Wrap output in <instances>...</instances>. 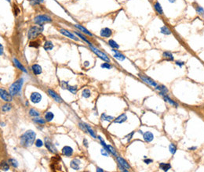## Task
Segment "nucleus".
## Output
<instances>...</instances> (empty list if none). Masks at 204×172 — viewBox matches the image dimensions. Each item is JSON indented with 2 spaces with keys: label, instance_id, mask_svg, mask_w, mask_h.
Wrapping results in <instances>:
<instances>
[{
  "label": "nucleus",
  "instance_id": "nucleus-1",
  "mask_svg": "<svg viewBox=\"0 0 204 172\" xmlns=\"http://www.w3.org/2000/svg\"><path fill=\"white\" fill-rule=\"evenodd\" d=\"M35 137H36V135L33 131L29 130L26 131L20 137V145L25 148L32 146L35 142Z\"/></svg>",
  "mask_w": 204,
  "mask_h": 172
},
{
  "label": "nucleus",
  "instance_id": "nucleus-2",
  "mask_svg": "<svg viewBox=\"0 0 204 172\" xmlns=\"http://www.w3.org/2000/svg\"><path fill=\"white\" fill-rule=\"evenodd\" d=\"M23 85H24V79L23 78H20L17 81H16L14 83H13L10 87V90H9L10 94L13 96V95H15L16 94H17L18 92H20Z\"/></svg>",
  "mask_w": 204,
  "mask_h": 172
},
{
  "label": "nucleus",
  "instance_id": "nucleus-3",
  "mask_svg": "<svg viewBox=\"0 0 204 172\" xmlns=\"http://www.w3.org/2000/svg\"><path fill=\"white\" fill-rule=\"evenodd\" d=\"M40 27H38V26H33L32 27L29 31H28V39H33L35 38H36L39 34H40L42 31H43V27L41 28V26H43V25H39Z\"/></svg>",
  "mask_w": 204,
  "mask_h": 172
},
{
  "label": "nucleus",
  "instance_id": "nucleus-4",
  "mask_svg": "<svg viewBox=\"0 0 204 172\" xmlns=\"http://www.w3.org/2000/svg\"><path fill=\"white\" fill-rule=\"evenodd\" d=\"M51 21H52L51 17L46 14L38 15L34 18L35 24H36L38 25H43L44 23H49V22H51Z\"/></svg>",
  "mask_w": 204,
  "mask_h": 172
},
{
  "label": "nucleus",
  "instance_id": "nucleus-5",
  "mask_svg": "<svg viewBox=\"0 0 204 172\" xmlns=\"http://www.w3.org/2000/svg\"><path fill=\"white\" fill-rule=\"evenodd\" d=\"M90 46V49L94 52V53L99 57L100 59H101V60H103L104 61H105V62H110V58L109 57L106 55L104 52H101V50H99L98 48H97L96 47H94V46H93L92 45H90V46Z\"/></svg>",
  "mask_w": 204,
  "mask_h": 172
},
{
  "label": "nucleus",
  "instance_id": "nucleus-6",
  "mask_svg": "<svg viewBox=\"0 0 204 172\" xmlns=\"http://www.w3.org/2000/svg\"><path fill=\"white\" fill-rule=\"evenodd\" d=\"M98 139L100 140L101 145L104 147V149H105L106 151H108V152L109 153V154H112V155L115 156L116 157L118 156V155H117V152H116V149H115V148H113L111 145H107V144H106L105 142H104V141L103 139H102V138L101 137V136H98Z\"/></svg>",
  "mask_w": 204,
  "mask_h": 172
},
{
  "label": "nucleus",
  "instance_id": "nucleus-7",
  "mask_svg": "<svg viewBox=\"0 0 204 172\" xmlns=\"http://www.w3.org/2000/svg\"><path fill=\"white\" fill-rule=\"evenodd\" d=\"M138 77L142 80L144 83H146L147 85H150V86H152V87H154V88H156L157 85H158V84L154 80H152V78H148V76H145L144 74H138Z\"/></svg>",
  "mask_w": 204,
  "mask_h": 172
},
{
  "label": "nucleus",
  "instance_id": "nucleus-8",
  "mask_svg": "<svg viewBox=\"0 0 204 172\" xmlns=\"http://www.w3.org/2000/svg\"><path fill=\"white\" fill-rule=\"evenodd\" d=\"M45 145H46V147L47 148V149L50 153H57V149L55 147V145L53 144V142H51L50 139H49L48 138H46L45 139Z\"/></svg>",
  "mask_w": 204,
  "mask_h": 172
},
{
  "label": "nucleus",
  "instance_id": "nucleus-9",
  "mask_svg": "<svg viewBox=\"0 0 204 172\" xmlns=\"http://www.w3.org/2000/svg\"><path fill=\"white\" fill-rule=\"evenodd\" d=\"M0 95H1L2 99L6 101V102H10V101H12V95L10 94V92H7L5 89H0Z\"/></svg>",
  "mask_w": 204,
  "mask_h": 172
},
{
  "label": "nucleus",
  "instance_id": "nucleus-10",
  "mask_svg": "<svg viewBox=\"0 0 204 172\" xmlns=\"http://www.w3.org/2000/svg\"><path fill=\"white\" fill-rule=\"evenodd\" d=\"M59 31H60L61 34H62L63 35H64V36L68 37V38H69L71 39H72V40H75V41H79V39L76 36H75L74 34L71 33L69 31H68V30H65V29L61 28V29H60Z\"/></svg>",
  "mask_w": 204,
  "mask_h": 172
},
{
  "label": "nucleus",
  "instance_id": "nucleus-11",
  "mask_svg": "<svg viewBox=\"0 0 204 172\" xmlns=\"http://www.w3.org/2000/svg\"><path fill=\"white\" fill-rule=\"evenodd\" d=\"M30 99L33 103H39L42 99V95L39 92H32L31 94Z\"/></svg>",
  "mask_w": 204,
  "mask_h": 172
},
{
  "label": "nucleus",
  "instance_id": "nucleus-12",
  "mask_svg": "<svg viewBox=\"0 0 204 172\" xmlns=\"http://www.w3.org/2000/svg\"><path fill=\"white\" fill-rule=\"evenodd\" d=\"M48 93H49V95H50L52 97L53 99H54V101H56L57 103H61L63 102V100H62V99L60 97V95L58 94H57L54 91H53L51 89H48Z\"/></svg>",
  "mask_w": 204,
  "mask_h": 172
},
{
  "label": "nucleus",
  "instance_id": "nucleus-13",
  "mask_svg": "<svg viewBox=\"0 0 204 172\" xmlns=\"http://www.w3.org/2000/svg\"><path fill=\"white\" fill-rule=\"evenodd\" d=\"M100 34L102 38H110L112 34V31L111 29L108 28H104L103 29H101Z\"/></svg>",
  "mask_w": 204,
  "mask_h": 172
},
{
  "label": "nucleus",
  "instance_id": "nucleus-14",
  "mask_svg": "<svg viewBox=\"0 0 204 172\" xmlns=\"http://www.w3.org/2000/svg\"><path fill=\"white\" fill-rule=\"evenodd\" d=\"M156 90L159 91V95H162V96H163L164 95H166L168 93V92H169V90H168L167 88L165 85H157L156 87Z\"/></svg>",
  "mask_w": 204,
  "mask_h": 172
},
{
  "label": "nucleus",
  "instance_id": "nucleus-15",
  "mask_svg": "<svg viewBox=\"0 0 204 172\" xmlns=\"http://www.w3.org/2000/svg\"><path fill=\"white\" fill-rule=\"evenodd\" d=\"M61 153L63 154L64 156H71L72 155L73 153V149L70 146H64L63 149H62L61 150Z\"/></svg>",
  "mask_w": 204,
  "mask_h": 172
},
{
  "label": "nucleus",
  "instance_id": "nucleus-16",
  "mask_svg": "<svg viewBox=\"0 0 204 172\" xmlns=\"http://www.w3.org/2000/svg\"><path fill=\"white\" fill-rule=\"evenodd\" d=\"M143 139L146 142H151L154 139V135L151 131H146L143 133Z\"/></svg>",
  "mask_w": 204,
  "mask_h": 172
},
{
  "label": "nucleus",
  "instance_id": "nucleus-17",
  "mask_svg": "<svg viewBox=\"0 0 204 172\" xmlns=\"http://www.w3.org/2000/svg\"><path fill=\"white\" fill-rule=\"evenodd\" d=\"M127 120V116L126 113H122L121 115H119L118 117H116L114 120V123H117V124H122Z\"/></svg>",
  "mask_w": 204,
  "mask_h": 172
},
{
  "label": "nucleus",
  "instance_id": "nucleus-18",
  "mask_svg": "<svg viewBox=\"0 0 204 172\" xmlns=\"http://www.w3.org/2000/svg\"><path fill=\"white\" fill-rule=\"evenodd\" d=\"M163 99H164V101H165V102H167L168 103H170L171 106H173V107H178V104H177V103H176L174 100H173L167 94L166 95H164L163 96Z\"/></svg>",
  "mask_w": 204,
  "mask_h": 172
},
{
  "label": "nucleus",
  "instance_id": "nucleus-19",
  "mask_svg": "<svg viewBox=\"0 0 204 172\" xmlns=\"http://www.w3.org/2000/svg\"><path fill=\"white\" fill-rule=\"evenodd\" d=\"M154 9H155V10L156 11V13L159 14V15H161L163 16L164 14V13H163V8H162V6H161V4L159 3V2H156L154 3Z\"/></svg>",
  "mask_w": 204,
  "mask_h": 172
},
{
  "label": "nucleus",
  "instance_id": "nucleus-20",
  "mask_svg": "<svg viewBox=\"0 0 204 172\" xmlns=\"http://www.w3.org/2000/svg\"><path fill=\"white\" fill-rule=\"evenodd\" d=\"M112 52H115L114 57H115V58H116V60H119V61H123V60H125L126 56H124L123 54H122L121 52H119L118 50L115 49V48H112Z\"/></svg>",
  "mask_w": 204,
  "mask_h": 172
},
{
  "label": "nucleus",
  "instance_id": "nucleus-21",
  "mask_svg": "<svg viewBox=\"0 0 204 172\" xmlns=\"http://www.w3.org/2000/svg\"><path fill=\"white\" fill-rule=\"evenodd\" d=\"M116 160H117V162H118L119 164L122 165V167H126V168H127V169H130V166L129 165V164H128V163H127L125 160H124V159H123L122 157H121V156H117V157H116Z\"/></svg>",
  "mask_w": 204,
  "mask_h": 172
},
{
  "label": "nucleus",
  "instance_id": "nucleus-22",
  "mask_svg": "<svg viewBox=\"0 0 204 172\" xmlns=\"http://www.w3.org/2000/svg\"><path fill=\"white\" fill-rule=\"evenodd\" d=\"M32 70L33 74H35V75H39V74H40L42 71V67L39 66V64H33L32 66Z\"/></svg>",
  "mask_w": 204,
  "mask_h": 172
},
{
  "label": "nucleus",
  "instance_id": "nucleus-23",
  "mask_svg": "<svg viewBox=\"0 0 204 172\" xmlns=\"http://www.w3.org/2000/svg\"><path fill=\"white\" fill-rule=\"evenodd\" d=\"M13 62H14V63L16 66L17 68H18L19 70H22V71H24V73H27V70L25 69V67L21 64V63L18 60L16 59V58H14V59H13Z\"/></svg>",
  "mask_w": 204,
  "mask_h": 172
},
{
  "label": "nucleus",
  "instance_id": "nucleus-24",
  "mask_svg": "<svg viewBox=\"0 0 204 172\" xmlns=\"http://www.w3.org/2000/svg\"><path fill=\"white\" fill-rule=\"evenodd\" d=\"M79 164H80V161H79L78 159H74V160H72V161H71L70 166L72 169H74L75 171H78V170L80 169V167H79Z\"/></svg>",
  "mask_w": 204,
  "mask_h": 172
},
{
  "label": "nucleus",
  "instance_id": "nucleus-25",
  "mask_svg": "<svg viewBox=\"0 0 204 172\" xmlns=\"http://www.w3.org/2000/svg\"><path fill=\"white\" fill-rule=\"evenodd\" d=\"M163 59H165L166 60H168V61H174V57L173 56V54L170 52H168V51L163 52Z\"/></svg>",
  "mask_w": 204,
  "mask_h": 172
},
{
  "label": "nucleus",
  "instance_id": "nucleus-26",
  "mask_svg": "<svg viewBox=\"0 0 204 172\" xmlns=\"http://www.w3.org/2000/svg\"><path fill=\"white\" fill-rule=\"evenodd\" d=\"M75 27L77 28L79 31H82L84 34H86L89 35V36H90V37H93V36H94L92 33H90L87 29H86L85 28H83L82 26H81V25H79V24H75Z\"/></svg>",
  "mask_w": 204,
  "mask_h": 172
},
{
  "label": "nucleus",
  "instance_id": "nucleus-27",
  "mask_svg": "<svg viewBox=\"0 0 204 172\" xmlns=\"http://www.w3.org/2000/svg\"><path fill=\"white\" fill-rule=\"evenodd\" d=\"M194 8H195V10H196V12L199 16H204V9H203V7H202L201 6H199V4H196V5L194 6Z\"/></svg>",
  "mask_w": 204,
  "mask_h": 172
},
{
  "label": "nucleus",
  "instance_id": "nucleus-28",
  "mask_svg": "<svg viewBox=\"0 0 204 172\" xmlns=\"http://www.w3.org/2000/svg\"><path fill=\"white\" fill-rule=\"evenodd\" d=\"M43 48L46 51H50L54 48V44L52 43V42L50 41H46L43 45Z\"/></svg>",
  "mask_w": 204,
  "mask_h": 172
},
{
  "label": "nucleus",
  "instance_id": "nucleus-29",
  "mask_svg": "<svg viewBox=\"0 0 204 172\" xmlns=\"http://www.w3.org/2000/svg\"><path fill=\"white\" fill-rule=\"evenodd\" d=\"M159 168L163 171H168L171 168V165L170 164H166V163H161L159 164Z\"/></svg>",
  "mask_w": 204,
  "mask_h": 172
},
{
  "label": "nucleus",
  "instance_id": "nucleus-30",
  "mask_svg": "<svg viewBox=\"0 0 204 172\" xmlns=\"http://www.w3.org/2000/svg\"><path fill=\"white\" fill-rule=\"evenodd\" d=\"M160 33L165 35H170L171 34V31L170 29L167 27V26H163V27L160 28Z\"/></svg>",
  "mask_w": 204,
  "mask_h": 172
},
{
  "label": "nucleus",
  "instance_id": "nucleus-31",
  "mask_svg": "<svg viewBox=\"0 0 204 172\" xmlns=\"http://www.w3.org/2000/svg\"><path fill=\"white\" fill-rule=\"evenodd\" d=\"M101 119L102 121H105L110 122V121H112V120H114V117H112V116H109V115H108V114H106V113H102L101 116Z\"/></svg>",
  "mask_w": 204,
  "mask_h": 172
},
{
  "label": "nucleus",
  "instance_id": "nucleus-32",
  "mask_svg": "<svg viewBox=\"0 0 204 172\" xmlns=\"http://www.w3.org/2000/svg\"><path fill=\"white\" fill-rule=\"evenodd\" d=\"M108 43L109 46L112 47V48H115V49H118V48H119V46L118 45V43L116 41H114L113 39H110Z\"/></svg>",
  "mask_w": 204,
  "mask_h": 172
},
{
  "label": "nucleus",
  "instance_id": "nucleus-33",
  "mask_svg": "<svg viewBox=\"0 0 204 172\" xmlns=\"http://www.w3.org/2000/svg\"><path fill=\"white\" fill-rule=\"evenodd\" d=\"M84 125H85L86 127V129H87V131L89 132V134H90L94 139H97V136H96L95 132L94 131V130H93V129L91 128V127L89 126V125H87V124H85V123H84Z\"/></svg>",
  "mask_w": 204,
  "mask_h": 172
},
{
  "label": "nucleus",
  "instance_id": "nucleus-34",
  "mask_svg": "<svg viewBox=\"0 0 204 172\" xmlns=\"http://www.w3.org/2000/svg\"><path fill=\"white\" fill-rule=\"evenodd\" d=\"M74 33H75V34H76L77 36H79V38H81V39H82V40H83L84 42H86V43L88 44L89 46L92 45V44H91V43L90 42V41H89V40H88V39H87V38H86V37H84L83 35H82V34H81L80 32H78L77 31H74Z\"/></svg>",
  "mask_w": 204,
  "mask_h": 172
},
{
  "label": "nucleus",
  "instance_id": "nucleus-35",
  "mask_svg": "<svg viewBox=\"0 0 204 172\" xmlns=\"http://www.w3.org/2000/svg\"><path fill=\"white\" fill-rule=\"evenodd\" d=\"M54 115L52 112H47L46 113V115H45V119H46V121H48V122L51 121L53 119H54Z\"/></svg>",
  "mask_w": 204,
  "mask_h": 172
},
{
  "label": "nucleus",
  "instance_id": "nucleus-36",
  "mask_svg": "<svg viewBox=\"0 0 204 172\" xmlns=\"http://www.w3.org/2000/svg\"><path fill=\"white\" fill-rule=\"evenodd\" d=\"M169 150H170V153L172 154V155H174V154L176 153V152H177V146H176V145L174 144V143L170 144V145H169Z\"/></svg>",
  "mask_w": 204,
  "mask_h": 172
},
{
  "label": "nucleus",
  "instance_id": "nucleus-37",
  "mask_svg": "<svg viewBox=\"0 0 204 172\" xmlns=\"http://www.w3.org/2000/svg\"><path fill=\"white\" fill-rule=\"evenodd\" d=\"M29 114H30V116L34 117H39V115H40V113H39L37 110H35V109H31L29 110Z\"/></svg>",
  "mask_w": 204,
  "mask_h": 172
},
{
  "label": "nucleus",
  "instance_id": "nucleus-38",
  "mask_svg": "<svg viewBox=\"0 0 204 172\" xmlns=\"http://www.w3.org/2000/svg\"><path fill=\"white\" fill-rule=\"evenodd\" d=\"M1 168L2 171H7L9 169H10V166H9V164L6 163V161H2L1 163Z\"/></svg>",
  "mask_w": 204,
  "mask_h": 172
},
{
  "label": "nucleus",
  "instance_id": "nucleus-39",
  "mask_svg": "<svg viewBox=\"0 0 204 172\" xmlns=\"http://www.w3.org/2000/svg\"><path fill=\"white\" fill-rule=\"evenodd\" d=\"M10 109H11V105L9 103L3 105L2 107V110L3 112H8V111H10Z\"/></svg>",
  "mask_w": 204,
  "mask_h": 172
},
{
  "label": "nucleus",
  "instance_id": "nucleus-40",
  "mask_svg": "<svg viewBox=\"0 0 204 172\" xmlns=\"http://www.w3.org/2000/svg\"><path fill=\"white\" fill-rule=\"evenodd\" d=\"M90 95H91V92L88 89H85L82 91V96L84 98H89V97L90 96Z\"/></svg>",
  "mask_w": 204,
  "mask_h": 172
},
{
  "label": "nucleus",
  "instance_id": "nucleus-41",
  "mask_svg": "<svg viewBox=\"0 0 204 172\" xmlns=\"http://www.w3.org/2000/svg\"><path fill=\"white\" fill-rule=\"evenodd\" d=\"M70 92H72V94H75L77 92V87L76 86H70L68 85V89H67Z\"/></svg>",
  "mask_w": 204,
  "mask_h": 172
},
{
  "label": "nucleus",
  "instance_id": "nucleus-42",
  "mask_svg": "<svg viewBox=\"0 0 204 172\" xmlns=\"http://www.w3.org/2000/svg\"><path fill=\"white\" fill-rule=\"evenodd\" d=\"M9 163H10V164L14 167H18V163H17V161L15 160V159H10V160H9Z\"/></svg>",
  "mask_w": 204,
  "mask_h": 172
},
{
  "label": "nucleus",
  "instance_id": "nucleus-43",
  "mask_svg": "<svg viewBox=\"0 0 204 172\" xmlns=\"http://www.w3.org/2000/svg\"><path fill=\"white\" fill-rule=\"evenodd\" d=\"M33 121L35 123H37V124H39V125H44L46 123V121L43 120L42 118H35L33 119Z\"/></svg>",
  "mask_w": 204,
  "mask_h": 172
},
{
  "label": "nucleus",
  "instance_id": "nucleus-44",
  "mask_svg": "<svg viewBox=\"0 0 204 172\" xmlns=\"http://www.w3.org/2000/svg\"><path fill=\"white\" fill-rule=\"evenodd\" d=\"M101 67L102 68H104V69H108V70H110V69H112V65H110V63H108V62L107 63H102L101 65Z\"/></svg>",
  "mask_w": 204,
  "mask_h": 172
},
{
  "label": "nucleus",
  "instance_id": "nucleus-45",
  "mask_svg": "<svg viewBox=\"0 0 204 172\" xmlns=\"http://www.w3.org/2000/svg\"><path fill=\"white\" fill-rule=\"evenodd\" d=\"M35 146L36 147H42V145H43V142H42V141L41 139H37L36 141H35Z\"/></svg>",
  "mask_w": 204,
  "mask_h": 172
},
{
  "label": "nucleus",
  "instance_id": "nucleus-46",
  "mask_svg": "<svg viewBox=\"0 0 204 172\" xmlns=\"http://www.w3.org/2000/svg\"><path fill=\"white\" fill-rule=\"evenodd\" d=\"M134 131H132V132H130V134H128L125 137L126 139H127V142H130V140L133 139V136H134Z\"/></svg>",
  "mask_w": 204,
  "mask_h": 172
},
{
  "label": "nucleus",
  "instance_id": "nucleus-47",
  "mask_svg": "<svg viewBox=\"0 0 204 172\" xmlns=\"http://www.w3.org/2000/svg\"><path fill=\"white\" fill-rule=\"evenodd\" d=\"M175 64L177 66H178L179 67H182L185 64V63L184 61H180V60H177V61H175Z\"/></svg>",
  "mask_w": 204,
  "mask_h": 172
},
{
  "label": "nucleus",
  "instance_id": "nucleus-48",
  "mask_svg": "<svg viewBox=\"0 0 204 172\" xmlns=\"http://www.w3.org/2000/svg\"><path fill=\"white\" fill-rule=\"evenodd\" d=\"M61 87H62V89H68V82H66V81H61Z\"/></svg>",
  "mask_w": 204,
  "mask_h": 172
},
{
  "label": "nucleus",
  "instance_id": "nucleus-49",
  "mask_svg": "<svg viewBox=\"0 0 204 172\" xmlns=\"http://www.w3.org/2000/svg\"><path fill=\"white\" fill-rule=\"evenodd\" d=\"M31 47H35V48H38L39 46V45L38 44V42H30V45H29Z\"/></svg>",
  "mask_w": 204,
  "mask_h": 172
},
{
  "label": "nucleus",
  "instance_id": "nucleus-50",
  "mask_svg": "<svg viewBox=\"0 0 204 172\" xmlns=\"http://www.w3.org/2000/svg\"><path fill=\"white\" fill-rule=\"evenodd\" d=\"M118 166H119V170L122 171H124V172H127V171H129V170H128L127 168H126V167H122V165H120V164H118Z\"/></svg>",
  "mask_w": 204,
  "mask_h": 172
},
{
  "label": "nucleus",
  "instance_id": "nucleus-51",
  "mask_svg": "<svg viewBox=\"0 0 204 172\" xmlns=\"http://www.w3.org/2000/svg\"><path fill=\"white\" fill-rule=\"evenodd\" d=\"M101 154L104 156H109V153L108 151H106L105 149H101Z\"/></svg>",
  "mask_w": 204,
  "mask_h": 172
},
{
  "label": "nucleus",
  "instance_id": "nucleus-52",
  "mask_svg": "<svg viewBox=\"0 0 204 172\" xmlns=\"http://www.w3.org/2000/svg\"><path fill=\"white\" fill-rule=\"evenodd\" d=\"M44 0H31V2H33V4H39V3H41V2H43Z\"/></svg>",
  "mask_w": 204,
  "mask_h": 172
},
{
  "label": "nucleus",
  "instance_id": "nucleus-53",
  "mask_svg": "<svg viewBox=\"0 0 204 172\" xmlns=\"http://www.w3.org/2000/svg\"><path fill=\"white\" fill-rule=\"evenodd\" d=\"M144 162L146 164H150L151 163L153 162V160H152V159H146V158H145L144 160Z\"/></svg>",
  "mask_w": 204,
  "mask_h": 172
},
{
  "label": "nucleus",
  "instance_id": "nucleus-54",
  "mask_svg": "<svg viewBox=\"0 0 204 172\" xmlns=\"http://www.w3.org/2000/svg\"><path fill=\"white\" fill-rule=\"evenodd\" d=\"M188 149L189 151H195V150H196V149H197V146H192V147H189Z\"/></svg>",
  "mask_w": 204,
  "mask_h": 172
},
{
  "label": "nucleus",
  "instance_id": "nucleus-55",
  "mask_svg": "<svg viewBox=\"0 0 204 172\" xmlns=\"http://www.w3.org/2000/svg\"><path fill=\"white\" fill-rule=\"evenodd\" d=\"M0 54H1V56L3 54V46L2 44H0Z\"/></svg>",
  "mask_w": 204,
  "mask_h": 172
},
{
  "label": "nucleus",
  "instance_id": "nucleus-56",
  "mask_svg": "<svg viewBox=\"0 0 204 172\" xmlns=\"http://www.w3.org/2000/svg\"><path fill=\"white\" fill-rule=\"evenodd\" d=\"M83 145H85L86 147H88V144H87V140L86 139H84L83 140Z\"/></svg>",
  "mask_w": 204,
  "mask_h": 172
},
{
  "label": "nucleus",
  "instance_id": "nucleus-57",
  "mask_svg": "<svg viewBox=\"0 0 204 172\" xmlns=\"http://www.w3.org/2000/svg\"><path fill=\"white\" fill-rule=\"evenodd\" d=\"M89 65H90V62H89V61H85V62H84V66H85V67H88Z\"/></svg>",
  "mask_w": 204,
  "mask_h": 172
},
{
  "label": "nucleus",
  "instance_id": "nucleus-58",
  "mask_svg": "<svg viewBox=\"0 0 204 172\" xmlns=\"http://www.w3.org/2000/svg\"><path fill=\"white\" fill-rule=\"evenodd\" d=\"M97 171H101V172H103L104 170H102L101 168H99V167H97Z\"/></svg>",
  "mask_w": 204,
  "mask_h": 172
},
{
  "label": "nucleus",
  "instance_id": "nucleus-59",
  "mask_svg": "<svg viewBox=\"0 0 204 172\" xmlns=\"http://www.w3.org/2000/svg\"><path fill=\"white\" fill-rule=\"evenodd\" d=\"M168 2H170V3H174L176 2V0H168Z\"/></svg>",
  "mask_w": 204,
  "mask_h": 172
},
{
  "label": "nucleus",
  "instance_id": "nucleus-60",
  "mask_svg": "<svg viewBox=\"0 0 204 172\" xmlns=\"http://www.w3.org/2000/svg\"><path fill=\"white\" fill-rule=\"evenodd\" d=\"M6 1H7L8 2H10V0H6Z\"/></svg>",
  "mask_w": 204,
  "mask_h": 172
}]
</instances>
